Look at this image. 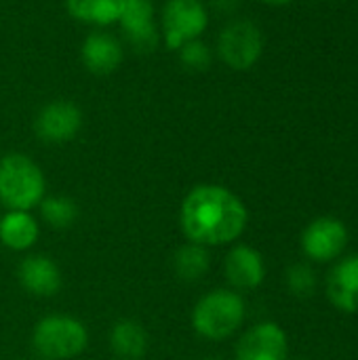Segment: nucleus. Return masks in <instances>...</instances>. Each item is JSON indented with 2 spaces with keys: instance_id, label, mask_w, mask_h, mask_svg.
Wrapping results in <instances>:
<instances>
[{
  "instance_id": "16",
  "label": "nucleus",
  "mask_w": 358,
  "mask_h": 360,
  "mask_svg": "<svg viewBox=\"0 0 358 360\" xmlns=\"http://www.w3.org/2000/svg\"><path fill=\"white\" fill-rule=\"evenodd\" d=\"M110 350L118 360H141L148 352V333L133 319L116 321L110 329Z\"/></svg>"
},
{
  "instance_id": "11",
  "label": "nucleus",
  "mask_w": 358,
  "mask_h": 360,
  "mask_svg": "<svg viewBox=\"0 0 358 360\" xmlns=\"http://www.w3.org/2000/svg\"><path fill=\"white\" fill-rule=\"evenodd\" d=\"M80 59H82V65L91 74L108 76L120 68L124 59V49H122V42L114 34L103 32V30H93L82 40Z\"/></svg>"
},
{
  "instance_id": "2",
  "label": "nucleus",
  "mask_w": 358,
  "mask_h": 360,
  "mask_svg": "<svg viewBox=\"0 0 358 360\" xmlns=\"http://www.w3.org/2000/svg\"><path fill=\"white\" fill-rule=\"evenodd\" d=\"M46 196L42 169L27 154L11 152L0 158V205L8 211H32Z\"/></svg>"
},
{
  "instance_id": "9",
  "label": "nucleus",
  "mask_w": 358,
  "mask_h": 360,
  "mask_svg": "<svg viewBox=\"0 0 358 360\" xmlns=\"http://www.w3.org/2000/svg\"><path fill=\"white\" fill-rule=\"evenodd\" d=\"M348 243L346 226L335 217H319L302 234V249L314 262H331L342 255Z\"/></svg>"
},
{
  "instance_id": "14",
  "label": "nucleus",
  "mask_w": 358,
  "mask_h": 360,
  "mask_svg": "<svg viewBox=\"0 0 358 360\" xmlns=\"http://www.w3.org/2000/svg\"><path fill=\"white\" fill-rule=\"evenodd\" d=\"M327 297L342 312H358V255L338 262L327 274Z\"/></svg>"
},
{
  "instance_id": "15",
  "label": "nucleus",
  "mask_w": 358,
  "mask_h": 360,
  "mask_svg": "<svg viewBox=\"0 0 358 360\" xmlns=\"http://www.w3.org/2000/svg\"><path fill=\"white\" fill-rule=\"evenodd\" d=\"M40 236V224L32 211H6L0 215V243L11 251H27Z\"/></svg>"
},
{
  "instance_id": "5",
  "label": "nucleus",
  "mask_w": 358,
  "mask_h": 360,
  "mask_svg": "<svg viewBox=\"0 0 358 360\" xmlns=\"http://www.w3.org/2000/svg\"><path fill=\"white\" fill-rule=\"evenodd\" d=\"M209 25L205 0H165L160 11V40L167 49L177 51L190 40L203 36Z\"/></svg>"
},
{
  "instance_id": "23",
  "label": "nucleus",
  "mask_w": 358,
  "mask_h": 360,
  "mask_svg": "<svg viewBox=\"0 0 358 360\" xmlns=\"http://www.w3.org/2000/svg\"><path fill=\"white\" fill-rule=\"evenodd\" d=\"M262 2H266V4H270V6H287V4H291L293 0H262Z\"/></svg>"
},
{
  "instance_id": "25",
  "label": "nucleus",
  "mask_w": 358,
  "mask_h": 360,
  "mask_svg": "<svg viewBox=\"0 0 358 360\" xmlns=\"http://www.w3.org/2000/svg\"><path fill=\"white\" fill-rule=\"evenodd\" d=\"M298 360H306V359H298Z\"/></svg>"
},
{
  "instance_id": "8",
  "label": "nucleus",
  "mask_w": 358,
  "mask_h": 360,
  "mask_svg": "<svg viewBox=\"0 0 358 360\" xmlns=\"http://www.w3.org/2000/svg\"><path fill=\"white\" fill-rule=\"evenodd\" d=\"M82 129V110L68 99H55L40 108L34 118V133L44 143H68Z\"/></svg>"
},
{
  "instance_id": "13",
  "label": "nucleus",
  "mask_w": 358,
  "mask_h": 360,
  "mask_svg": "<svg viewBox=\"0 0 358 360\" xmlns=\"http://www.w3.org/2000/svg\"><path fill=\"white\" fill-rule=\"evenodd\" d=\"M19 285L36 297H53L61 291L63 278L59 266L42 253H32L21 259L17 268Z\"/></svg>"
},
{
  "instance_id": "6",
  "label": "nucleus",
  "mask_w": 358,
  "mask_h": 360,
  "mask_svg": "<svg viewBox=\"0 0 358 360\" xmlns=\"http://www.w3.org/2000/svg\"><path fill=\"white\" fill-rule=\"evenodd\" d=\"M264 53V34L249 19H232L217 36L219 59L236 72L251 70Z\"/></svg>"
},
{
  "instance_id": "3",
  "label": "nucleus",
  "mask_w": 358,
  "mask_h": 360,
  "mask_svg": "<svg viewBox=\"0 0 358 360\" xmlns=\"http://www.w3.org/2000/svg\"><path fill=\"white\" fill-rule=\"evenodd\" d=\"M247 306L234 289H213L203 295L192 310V327L196 335L209 342L232 338L245 323Z\"/></svg>"
},
{
  "instance_id": "12",
  "label": "nucleus",
  "mask_w": 358,
  "mask_h": 360,
  "mask_svg": "<svg viewBox=\"0 0 358 360\" xmlns=\"http://www.w3.org/2000/svg\"><path fill=\"white\" fill-rule=\"evenodd\" d=\"M224 274L234 291L257 289L266 278V264L260 251L249 245H236L230 249L224 262Z\"/></svg>"
},
{
  "instance_id": "18",
  "label": "nucleus",
  "mask_w": 358,
  "mask_h": 360,
  "mask_svg": "<svg viewBox=\"0 0 358 360\" xmlns=\"http://www.w3.org/2000/svg\"><path fill=\"white\" fill-rule=\"evenodd\" d=\"M171 264H173V270H175V274H177L179 281H184V283H196V281H200L209 272L211 257H209L207 247L188 240L186 245H181L173 253Z\"/></svg>"
},
{
  "instance_id": "24",
  "label": "nucleus",
  "mask_w": 358,
  "mask_h": 360,
  "mask_svg": "<svg viewBox=\"0 0 358 360\" xmlns=\"http://www.w3.org/2000/svg\"><path fill=\"white\" fill-rule=\"evenodd\" d=\"M205 360H219V359H205Z\"/></svg>"
},
{
  "instance_id": "17",
  "label": "nucleus",
  "mask_w": 358,
  "mask_h": 360,
  "mask_svg": "<svg viewBox=\"0 0 358 360\" xmlns=\"http://www.w3.org/2000/svg\"><path fill=\"white\" fill-rule=\"evenodd\" d=\"M65 8L84 25L106 27L118 21L122 0H65Z\"/></svg>"
},
{
  "instance_id": "10",
  "label": "nucleus",
  "mask_w": 358,
  "mask_h": 360,
  "mask_svg": "<svg viewBox=\"0 0 358 360\" xmlns=\"http://www.w3.org/2000/svg\"><path fill=\"white\" fill-rule=\"evenodd\" d=\"M289 344L285 331L276 323H260L251 327L236 344V360H287Z\"/></svg>"
},
{
  "instance_id": "7",
  "label": "nucleus",
  "mask_w": 358,
  "mask_h": 360,
  "mask_svg": "<svg viewBox=\"0 0 358 360\" xmlns=\"http://www.w3.org/2000/svg\"><path fill=\"white\" fill-rule=\"evenodd\" d=\"M124 40L135 53H152L160 42V27L156 23V6L152 0H122L118 15Z\"/></svg>"
},
{
  "instance_id": "19",
  "label": "nucleus",
  "mask_w": 358,
  "mask_h": 360,
  "mask_svg": "<svg viewBox=\"0 0 358 360\" xmlns=\"http://www.w3.org/2000/svg\"><path fill=\"white\" fill-rule=\"evenodd\" d=\"M38 211L40 219L53 230H68L78 219V205L72 198L59 194L44 196L42 202L38 205Z\"/></svg>"
},
{
  "instance_id": "20",
  "label": "nucleus",
  "mask_w": 358,
  "mask_h": 360,
  "mask_svg": "<svg viewBox=\"0 0 358 360\" xmlns=\"http://www.w3.org/2000/svg\"><path fill=\"white\" fill-rule=\"evenodd\" d=\"M177 57H179V63H181L186 70H190V72H205V70H209L211 63H213V51H211V46H209L205 40H200V38L190 40V42H186L184 46H179V49H177Z\"/></svg>"
},
{
  "instance_id": "22",
  "label": "nucleus",
  "mask_w": 358,
  "mask_h": 360,
  "mask_svg": "<svg viewBox=\"0 0 358 360\" xmlns=\"http://www.w3.org/2000/svg\"><path fill=\"white\" fill-rule=\"evenodd\" d=\"M207 8L219 13V15H234L241 6V0H207Z\"/></svg>"
},
{
  "instance_id": "4",
  "label": "nucleus",
  "mask_w": 358,
  "mask_h": 360,
  "mask_svg": "<svg viewBox=\"0 0 358 360\" xmlns=\"http://www.w3.org/2000/svg\"><path fill=\"white\" fill-rule=\"evenodd\" d=\"M89 346V331L82 321L70 314H49L32 331V348L42 360H72Z\"/></svg>"
},
{
  "instance_id": "1",
  "label": "nucleus",
  "mask_w": 358,
  "mask_h": 360,
  "mask_svg": "<svg viewBox=\"0 0 358 360\" xmlns=\"http://www.w3.org/2000/svg\"><path fill=\"white\" fill-rule=\"evenodd\" d=\"M247 221L249 213L245 202L232 190L217 184L194 186L179 207L184 236L207 249L238 240Z\"/></svg>"
},
{
  "instance_id": "21",
  "label": "nucleus",
  "mask_w": 358,
  "mask_h": 360,
  "mask_svg": "<svg viewBox=\"0 0 358 360\" xmlns=\"http://www.w3.org/2000/svg\"><path fill=\"white\" fill-rule=\"evenodd\" d=\"M287 287L293 295L298 297H308L312 295L314 287H317V278L310 266L306 264H295L289 268L287 272Z\"/></svg>"
}]
</instances>
